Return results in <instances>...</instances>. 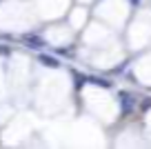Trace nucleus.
Wrapping results in <instances>:
<instances>
[{
  "instance_id": "nucleus-6",
  "label": "nucleus",
  "mask_w": 151,
  "mask_h": 149,
  "mask_svg": "<svg viewBox=\"0 0 151 149\" xmlns=\"http://www.w3.org/2000/svg\"><path fill=\"white\" fill-rule=\"evenodd\" d=\"M140 2H142V0H129V5H131V7H138Z\"/></svg>"
},
{
  "instance_id": "nucleus-5",
  "label": "nucleus",
  "mask_w": 151,
  "mask_h": 149,
  "mask_svg": "<svg viewBox=\"0 0 151 149\" xmlns=\"http://www.w3.org/2000/svg\"><path fill=\"white\" fill-rule=\"evenodd\" d=\"M142 109H145V111H147V109H151V98H147L145 103H142Z\"/></svg>"
},
{
  "instance_id": "nucleus-3",
  "label": "nucleus",
  "mask_w": 151,
  "mask_h": 149,
  "mask_svg": "<svg viewBox=\"0 0 151 149\" xmlns=\"http://www.w3.org/2000/svg\"><path fill=\"white\" fill-rule=\"evenodd\" d=\"M38 62L42 67H47V69H58V67H62V62L58 60V58H53V56H49V54H38Z\"/></svg>"
},
{
  "instance_id": "nucleus-1",
  "label": "nucleus",
  "mask_w": 151,
  "mask_h": 149,
  "mask_svg": "<svg viewBox=\"0 0 151 149\" xmlns=\"http://www.w3.org/2000/svg\"><path fill=\"white\" fill-rule=\"evenodd\" d=\"M20 40H22L29 49H33V51H40V49H45V47H47V42H45V38L40 36V33H24Z\"/></svg>"
},
{
  "instance_id": "nucleus-2",
  "label": "nucleus",
  "mask_w": 151,
  "mask_h": 149,
  "mask_svg": "<svg viewBox=\"0 0 151 149\" xmlns=\"http://www.w3.org/2000/svg\"><path fill=\"white\" fill-rule=\"evenodd\" d=\"M133 109H136V96L129 93V91H122L120 93V114L127 116V114H131Z\"/></svg>"
},
{
  "instance_id": "nucleus-4",
  "label": "nucleus",
  "mask_w": 151,
  "mask_h": 149,
  "mask_svg": "<svg viewBox=\"0 0 151 149\" xmlns=\"http://www.w3.org/2000/svg\"><path fill=\"white\" fill-rule=\"evenodd\" d=\"M87 82H93L96 87H102V89H111V87H113L111 80H107V78H98V76H93V78H87Z\"/></svg>"
}]
</instances>
